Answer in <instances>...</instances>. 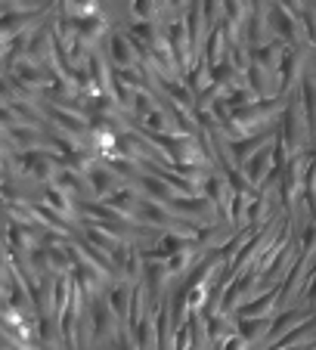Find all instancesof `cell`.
I'll list each match as a JSON object with an SVG mask.
<instances>
[{
  "label": "cell",
  "mask_w": 316,
  "mask_h": 350,
  "mask_svg": "<svg viewBox=\"0 0 316 350\" xmlns=\"http://www.w3.org/2000/svg\"><path fill=\"white\" fill-rule=\"evenodd\" d=\"M279 139L285 143L289 155H301L310 149V131H307V118H304V109H301V96L298 90L285 99V109L279 115Z\"/></svg>",
  "instance_id": "6da1fadb"
},
{
  "label": "cell",
  "mask_w": 316,
  "mask_h": 350,
  "mask_svg": "<svg viewBox=\"0 0 316 350\" xmlns=\"http://www.w3.org/2000/svg\"><path fill=\"white\" fill-rule=\"evenodd\" d=\"M53 10L47 3L40 7H19V3H3V40L7 38H16L22 31H31L34 22L38 19H47Z\"/></svg>",
  "instance_id": "7a4b0ae2"
},
{
  "label": "cell",
  "mask_w": 316,
  "mask_h": 350,
  "mask_svg": "<svg viewBox=\"0 0 316 350\" xmlns=\"http://www.w3.org/2000/svg\"><path fill=\"white\" fill-rule=\"evenodd\" d=\"M267 25H270L273 38H279L285 46H304V31L298 25V19L285 10V3H276V7H267Z\"/></svg>",
  "instance_id": "3957f363"
},
{
  "label": "cell",
  "mask_w": 316,
  "mask_h": 350,
  "mask_svg": "<svg viewBox=\"0 0 316 350\" xmlns=\"http://www.w3.org/2000/svg\"><path fill=\"white\" fill-rule=\"evenodd\" d=\"M87 319H90V341L93 344L105 341L109 335L118 332V319H115V313H112V307H109L103 291H99L96 297H90V304H87Z\"/></svg>",
  "instance_id": "277c9868"
},
{
  "label": "cell",
  "mask_w": 316,
  "mask_h": 350,
  "mask_svg": "<svg viewBox=\"0 0 316 350\" xmlns=\"http://www.w3.org/2000/svg\"><path fill=\"white\" fill-rule=\"evenodd\" d=\"M301 66H304V46H285L282 50V62H279V72H276V96L289 99L291 93L298 90V81H301Z\"/></svg>",
  "instance_id": "5b68a950"
},
{
  "label": "cell",
  "mask_w": 316,
  "mask_h": 350,
  "mask_svg": "<svg viewBox=\"0 0 316 350\" xmlns=\"http://www.w3.org/2000/svg\"><path fill=\"white\" fill-rule=\"evenodd\" d=\"M140 285H143V291H146V307H149V310H158V304L165 301V285H168V267H165V260H146L143 258Z\"/></svg>",
  "instance_id": "8992f818"
},
{
  "label": "cell",
  "mask_w": 316,
  "mask_h": 350,
  "mask_svg": "<svg viewBox=\"0 0 316 350\" xmlns=\"http://www.w3.org/2000/svg\"><path fill=\"white\" fill-rule=\"evenodd\" d=\"M198 189H202V196L208 198L211 205H214V214H218V220L220 224H230V198H233V189H230V183H226V177L224 174H208V177L198 183Z\"/></svg>",
  "instance_id": "52a82bcc"
},
{
  "label": "cell",
  "mask_w": 316,
  "mask_h": 350,
  "mask_svg": "<svg viewBox=\"0 0 316 350\" xmlns=\"http://www.w3.org/2000/svg\"><path fill=\"white\" fill-rule=\"evenodd\" d=\"M276 133H279V124L276 127H267V131H261V133H251V137H242V139H226L230 161L236 167H242L254 152H261L263 146H270L273 139H276Z\"/></svg>",
  "instance_id": "ba28073f"
},
{
  "label": "cell",
  "mask_w": 316,
  "mask_h": 350,
  "mask_svg": "<svg viewBox=\"0 0 316 350\" xmlns=\"http://www.w3.org/2000/svg\"><path fill=\"white\" fill-rule=\"evenodd\" d=\"M109 258H112L118 276L131 279V282H140V273H143V252H140V245L133 242V239L118 242V248H115Z\"/></svg>",
  "instance_id": "9c48e42d"
},
{
  "label": "cell",
  "mask_w": 316,
  "mask_h": 350,
  "mask_svg": "<svg viewBox=\"0 0 316 350\" xmlns=\"http://www.w3.org/2000/svg\"><path fill=\"white\" fill-rule=\"evenodd\" d=\"M254 285H257V270H254V264H251L248 270H242L239 276H233V282L226 285L224 297H220V313L233 317V313L239 310V304H242V297L248 295V291H254Z\"/></svg>",
  "instance_id": "30bf717a"
},
{
  "label": "cell",
  "mask_w": 316,
  "mask_h": 350,
  "mask_svg": "<svg viewBox=\"0 0 316 350\" xmlns=\"http://www.w3.org/2000/svg\"><path fill=\"white\" fill-rule=\"evenodd\" d=\"M165 208L171 214H177V217H186V220L205 217V220H211V224H220L218 214H214V205H211L205 196H174Z\"/></svg>",
  "instance_id": "8fae6325"
},
{
  "label": "cell",
  "mask_w": 316,
  "mask_h": 350,
  "mask_svg": "<svg viewBox=\"0 0 316 350\" xmlns=\"http://www.w3.org/2000/svg\"><path fill=\"white\" fill-rule=\"evenodd\" d=\"M3 143H7V149H50V133L44 127L16 124L3 127Z\"/></svg>",
  "instance_id": "7c38bea8"
},
{
  "label": "cell",
  "mask_w": 316,
  "mask_h": 350,
  "mask_svg": "<svg viewBox=\"0 0 316 350\" xmlns=\"http://www.w3.org/2000/svg\"><path fill=\"white\" fill-rule=\"evenodd\" d=\"M133 285H137V282H131V279L118 276V279H112V282L103 288V295H105V301H109V307H112V313H115V319H118V325H127V310H131Z\"/></svg>",
  "instance_id": "4fadbf2b"
},
{
  "label": "cell",
  "mask_w": 316,
  "mask_h": 350,
  "mask_svg": "<svg viewBox=\"0 0 316 350\" xmlns=\"http://www.w3.org/2000/svg\"><path fill=\"white\" fill-rule=\"evenodd\" d=\"M84 180H87V189H90V196L96 198V202H103V198H109L112 192L121 189L118 174H112L109 167L103 165V161H96V165L84 174Z\"/></svg>",
  "instance_id": "5bb4252c"
},
{
  "label": "cell",
  "mask_w": 316,
  "mask_h": 350,
  "mask_svg": "<svg viewBox=\"0 0 316 350\" xmlns=\"http://www.w3.org/2000/svg\"><path fill=\"white\" fill-rule=\"evenodd\" d=\"M313 313L316 310H301V307H285V310H279L276 317H273V325H270V332H267V338H263V341H267V347H270V344H276L279 338H282L285 332L295 329L298 323L310 319Z\"/></svg>",
  "instance_id": "9a60e30c"
},
{
  "label": "cell",
  "mask_w": 316,
  "mask_h": 350,
  "mask_svg": "<svg viewBox=\"0 0 316 350\" xmlns=\"http://www.w3.org/2000/svg\"><path fill=\"white\" fill-rule=\"evenodd\" d=\"M155 78V90L161 93L165 99H171L174 106H180V109H196V96L189 93V87L183 84L180 78H158V75H152Z\"/></svg>",
  "instance_id": "2e32d148"
},
{
  "label": "cell",
  "mask_w": 316,
  "mask_h": 350,
  "mask_svg": "<svg viewBox=\"0 0 316 350\" xmlns=\"http://www.w3.org/2000/svg\"><path fill=\"white\" fill-rule=\"evenodd\" d=\"M267 28H270L267 25V7H263V3H254L248 13V22H245V28H242V40H245V46H248V53L257 50V46H263Z\"/></svg>",
  "instance_id": "e0dca14e"
},
{
  "label": "cell",
  "mask_w": 316,
  "mask_h": 350,
  "mask_svg": "<svg viewBox=\"0 0 316 350\" xmlns=\"http://www.w3.org/2000/svg\"><path fill=\"white\" fill-rule=\"evenodd\" d=\"M276 307H279V285H270L263 295L251 297V301H242L233 317H270Z\"/></svg>",
  "instance_id": "ac0fdd59"
},
{
  "label": "cell",
  "mask_w": 316,
  "mask_h": 350,
  "mask_svg": "<svg viewBox=\"0 0 316 350\" xmlns=\"http://www.w3.org/2000/svg\"><path fill=\"white\" fill-rule=\"evenodd\" d=\"M270 167H273V143H270V146H263L261 152L251 155V159L245 161V165L239 167V171H242V174H245V180H248V183L257 189V186L263 183V177L270 174Z\"/></svg>",
  "instance_id": "d6986e66"
},
{
  "label": "cell",
  "mask_w": 316,
  "mask_h": 350,
  "mask_svg": "<svg viewBox=\"0 0 316 350\" xmlns=\"http://www.w3.org/2000/svg\"><path fill=\"white\" fill-rule=\"evenodd\" d=\"M109 62H112V68H133L140 62L124 31H112V34H109Z\"/></svg>",
  "instance_id": "ffe728a7"
},
{
  "label": "cell",
  "mask_w": 316,
  "mask_h": 350,
  "mask_svg": "<svg viewBox=\"0 0 316 350\" xmlns=\"http://www.w3.org/2000/svg\"><path fill=\"white\" fill-rule=\"evenodd\" d=\"M233 325H236V335H242L248 344H257L261 338H267L273 317H233Z\"/></svg>",
  "instance_id": "44dd1931"
},
{
  "label": "cell",
  "mask_w": 316,
  "mask_h": 350,
  "mask_svg": "<svg viewBox=\"0 0 316 350\" xmlns=\"http://www.w3.org/2000/svg\"><path fill=\"white\" fill-rule=\"evenodd\" d=\"M133 186H137V189L143 192L146 198H152V202H161V205H168V202H171V198L177 196V192H174L171 186L165 183V180H161V177H155V174H149V171H143V174H140V177H137V183H133Z\"/></svg>",
  "instance_id": "7402d4cb"
},
{
  "label": "cell",
  "mask_w": 316,
  "mask_h": 350,
  "mask_svg": "<svg viewBox=\"0 0 316 350\" xmlns=\"http://www.w3.org/2000/svg\"><path fill=\"white\" fill-rule=\"evenodd\" d=\"M205 335H208V344L211 350L218 347L224 338L236 335V325H233V317H226V313H211V317H205Z\"/></svg>",
  "instance_id": "603a6c76"
},
{
  "label": "cell",
  "mask_w": 316,
  "mask_h": 350,
  "mask_svg": "<svg viewBox=\"0 0 316 350\" xmlns=\"http://www.w3.org/2000/svg\"><path fill=\"white\" fill-rule=\"evenodd\" d=\"M174 344V325H171V304L168 297L155 310V350H171Z\"/></svg>",
  "instance_id": "cb8c5ba5"
},
{
  "label": "cell",
  "mask_w": 316,
  "mask_h": 350,
  "mask_svg": "<svg viewBox=\"0 0 316 350\" xmlns=\"http://www.w3.org/2000/svg\"><path fill=\"white\" fill-rule=\"evenodd\" d=\"M202 59L208 62V68H214L218 62L226 59V38H224V28H211L205 34V46H202Z\"/></svg>",
  "instance_id": "d4e9b609"
},
{
  "label": "cell",
  "mask_w": 316,
  "mask_h": 350,
  "mask_svg": "<svg viewBox=\"0 0 316 350\" xmlns=\"http://www.w3.org/2000/svg\"><path fill=\"white\" fill-rule=\"evenodd\" d=\"M75 31H78V38L84 40L87 46H93L105 31H109V19H105V13L87 16V19H75Z\"/></svg>",
  "instance_id": "484cf974"
},
{
  "label": "cell",
  "mask_w": 316,
  "mask_h": 350,
  "mask_svg": "<svg viewBox=\"0 0 316 350\" xmlns=\"http://www.w3.org/2000/svg\"><path fill=\"white\" fill-rule=\"evenodd\" d=\"M40 198H44L53 211L66 214V217H75V211H78V202H72V196H68L66 189H60L56 183H47L44 189H40Z\"/></svg>",
  "instance_id": "4316f807"
},
{
  "label": "cell",
  "mask_w": 316,
  "mask_h": 350,
  "mask_svg": "<svg viewBox=\"0 0 316 350\" xmlns=\"http://www.w3.org/2000/svg\"><path fill=\"white\" fill-rule=\"evenodd\" d=\"M131 338L137 350H155V310H146L143 319L131 329Z\"/></svg>",
  "instance_id": "83f0119b"
},
{
  "label": "cell",
  "mask_w": 316,
  "mask_h": 350,
  "mask_svg": "<svg viewBox=\"0 0 316 350\" xmlns=\"http://www.w3.org/2000/svg\"><path fill=\"white\" fill-rule=\"evenodd\" d=\"M285 10H289V13L298 19V25H301L307 46H313V50H316V7H298V3H285Z\"/></svg>",
  "instance_id": "f1b7e54d"
},
{
  "label": "cell",
  "mask_w": 316,
  "mask_h": 350,
  "mask_svg": "<svg viewBox=\"0 0 316 350\" xmlns=\"http://www.w3.org/2000/svg\"><path fill=\"white\" fill-rule=\"evenodd\" d=\"M10 75H13V78H19L22 84L34 87V90H40V87L47 84L44 66H40V62H31V59H19V62H16V68H13Z\"/></svg>",
  "instance_id": "f546056e"
},
{
  "label": "cell",
  "mask_w": 316,
  "mask_h": 350,
  "mask_svg": "<svg viewBox=\"0 0 316 350\" xmlns=\"http://www.w3.org/2000/svg\"><path fill=\"white\" fill-rule=\"evenodd\" d=\"M180 81H183V84L189 87V93H192V96H198V93H202L205 87L211 84V81H208V62L202 59V53H198L196 59H192L189 72H186V75H183V78H180Z\"/></svg>",
  "instance_id": "4dcf8cb0"
},
{
  "label": "cell",
  "mask_w": 316,
  "mask_h": 350,
  "mask_svg": "<svg viewBox=\"0 0 316 350\" xmlns=\"http://www.w3.org/2000/svg\"><path fill=\"white\" fill-rule=\"evenodd\" d=\"M99 161H103V165L109 167L112 174H118V177H127L131 183H137V177L143 174V165H140V161H133V159H121V155H103Z\"/></svg>",
  "instance_id": "1f68e13d"
},
{
  "label": "cell",
  "mask_w": 316,
  "mask_h": 350,
  "mask_svg": "<svg viewBox=\"0 0 316 350\" xmlns=\"http://www.w3.org/2000/svg\"><path fill=\"white\" fill-rule=\"evenodd\" d=\"M53 183L60 186V189H66L68 196H78V202H81V192H84L87 180H84V174L72 171V167H56V177H53Z\"/></svg>",
  "instance_id": "d6a6232c"
},
{
  "label": "cell",
  "mask_w": 316,
  "mask_h": 350,
  "mask_svg": "<svg viewBox=\"0 0 316 350\" xmlns=\"http://www.w3.org/2000/svg\"><path fill=\"white\" fill-rule=\"evenodd\" d=\"M198 258H202L198 252H180V254H174V258H168V260H165L168 276H186V273L196 267Z\"/></svg>",
  "instance_id": "836d02e7"
},
{
  "label": "cell",
  "mask_w": 316,
  "mask_h": 350,
  "mask_svg": "<svg viewBox=\"0 0 316 350\" xmlns=\"http://www.w3.org/2000/svg\"><path fill=\"white\" fill-rule=\"evenodd\" d=\"M28 267L34 270V276H53V267H50V252L34 245L31 252H28Z\"/></svg>",
  "instance_id": "e575fe53"
},
{
  "label": "cell",
  "mask_w": 316,
  "mask_h": 350,
  "mask_svg": "<svg viewBox=\"0 0 316 350\" xmlns=\"http://www.w3.org/2000/svg\"><path fill=\"white\" fill-rule=\"evenodd\" d=\"M298 301H304L310 310H316V276L304 279V288H301V297H298Z\"/></svg>",
  "instance_id": "d590c367"
},
{
  "label": "cell",
  "mask_w": 316,
  "mask_h": 350,
  "mask_svg": "<svg viewBox=\"0 0 316 350\" xmlns=\"http://www.w3.org/2000/svg\"><path fill=\"white\" fill-rule=\"evenodd\" d=\"M112 350H137V344H133L131 329H127V325H118V332H115V347Z\"/></svg>",
  "instance_id": "8d00e7d4"
},
{
  "label": "cell",
  "mask_w": 316,
  "mask_h": 350,
  "mask_svg": "<svg viewBox=\"0 0 316 350\" xmlns=\"http://www.w3.org/2000/svg\"><path fill=\"white\" fill-rule=\"evenodd\" d=\"M248 347H251V344L245 341L242 335H230V338H224V341H220L214 350H248Z\"/></svg>",
  "instance_id": "74e56055"
},
{
  "label": "cell",
  "mask_w": 316,
  "mask_h": 350,
  "mask_svg": "<svg viewBox=\"0 0 316 350\" xmlns=\"http://www.w3.org/2000/svg\"><path fill=\"white\" fill-rule=\"evenodd\" d=\"M310 276H316V260L310 264V270H307V279H310Z\"/></svg>",
  "instance_id": "f35d334b"
}]
</instances>
